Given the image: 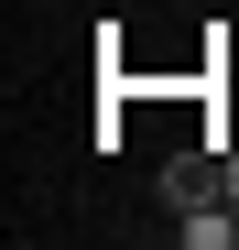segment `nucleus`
<instances>
[{"mask_svg":"<svg viewBox=\"0 0 239 250\" xmlns=\"http://www.w3.org/2000/svg\"><path fill=\"white\" fill-rule=\"evenodd\" d=\"M239 196H196V218H185V250H228L239 239V218H228Z\"/></svg>","mask_w":239,"mask_h":250,"instance_id":"nucleus-1","label":"nucleus"},{"mask_svg":"<svg viewBox=\"0 0 239 250\" xmlns=\"http://www.w3.org/2000/svg\"><path fill=\"white\" fill-rule=\"evenodd\" d=\"M163 196H174V207H196V196H218V174H207V163H174V174H163Z\"/></svg>","mask_w":239,"mask_h":250,"instance_id":"nucleus-2","label":"nucleus"},{"mask_svg":"<svg viewBox=\"0 0 239 250\" xmlns=\"http://www.w3.org/2000/svg\"><path fill=\"white\" fill-rule=\"evenodd\" d=\"M218 196H239V152H218Z\"/></svg>","mask_w":239,"mask_h":250,"instance_id":"nucleus-3","label":"nucleus"}]
</instances>
